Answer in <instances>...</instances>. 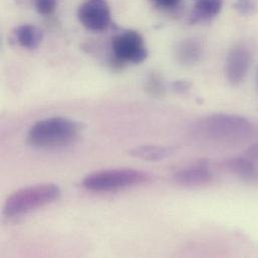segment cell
I'll return each instance as SVG.
<instances>
[{
    "mask_svg": "<svg viewBox=\"0 0 258 258\" xmlns=\"http://www.w3.org/2000/svg\"><path fill=\"white\" fill-rule=\"evenodd\" d=\"M112 48L115 61L119 64L132 62L141 63L148 55L144 39L137 31H126L113 39Z\"/></svg>",
    "mask_w": 258,
    "mask_h": 258,
    "instance_id": "cell-5",
    "label": "cell"
},
{
    "mask_svg": "<svg viewBox=\"0 0 258 258\" xmlns=\"http://www.w3.org/2000/svg\"><path fill=\"white\" fill-rule=\"evenodd\" d=\"M15 35L19 44L27 49H34L38 47L42 40L41 30L31 24L19 26L15 31Z\"/></svg>",
    "mask_w": 258,
    "mask_h": 258,
    "instance_id": "cell-12",
    "label": "cell"
},
{
    "mask_svg": "<svg viewBox=\"0 0 258 258\" xmlns=\"http://www.w3.org/2000/svg\"><path fill=\"white\" fill-rule=\"evenodd\" d=\"M251 63V54L242 45L234 46L228 53L226 60V77L228 82L237 86L245 79Z\"/></svg>",
    "mask_w": 258,
    "mask_h": 258,
    "instance_id": "cell-7",
    "label": "cell"
},
{
    "mask_svg": "<svg viewBox=\"0 0 258 258\" xmlns=\"http://www.w3.org/2000/svg\"><path fill=\"white\" fill-rule=\"evenodd\" d=\"M81 125L72 119L53 117L34 124L27 134V142L37 148L51 149L75 143L80 137Z\"/></svg>",
    "mask_w": 258,
    "mask_h": 258,
    "instance_id": "cell-2",
    "label": "cell"
},
{
    "mask_svg": "<svg viewBox=\"0 0 258 258\" xmlns=\"http://www.w3.org/2000/svg\"><path fill=\"white\" fill-rule=\"evenodd\" d=\"M236 9L242 14H250L255 9L254 0H237L235 3Z\"/></svg>",
    "mask_w": 258,
    "mask_h": 258,
    "instance_id": "cell-16",
    "label": "cell"
},
{
    "mask_svg": "<svg viewBox=\"0 0 258 258\" xmlns=\"http://www.w3.org/2000/svg\"><path fill=\"white\" fill-rule=\"evenodd\" d=\"M81 23L90 30L102 31L111 23V12L106 0H87L78 10Z\"/></svg>",
    "mask_w": 258,
    "mask_h": 258,
    "instance_id": "cell-6",
    "label": "cell"
},
{
    "mask_svg": "<svg viewBox=\"0 0 258 258\" xmlns=\"http://www.w3.org/2000/svg\"><path fill=\"white\" fill-rule=\"evenodd\" d=\"M130 154L135 157L146 161H162L167 159L173 154L171 148L164 147V146H156V145H144L134 148L130 151Z\"/></svg>",
    "mask_w": 258,
    "mask_h": 258,
    "instance_id": "cell-11",
    "label": "cell"
},
{
    "mask_svg": "<svg viewBox=\"0 0 258 258\" xmlns=\"http://www.w3.org/2000/svg\"><path fill=\"white\" fill-rule=\"evenodd\" d=\"M173 88L176 92L178 93H185L186 91H188V89L190 88V83L188 82H184V81H180V82H176L173 85Z\"/></svg>",
    "mask_w": 258,
    "mask_h": 258,
    "instance_id": "cell-17",
    "label": "cell"
},
{
    "mask_svg": "<svg viewBox=\"0 0 258 258\" xmlns=\"http://www.w3.org/2000/svg\"><path fill=\"white\" fill-rule=\"evenodd\" d=\"M151 176L135 169H112L98 171L86 176L83 186L95 192H112L149 183Z\"/></svg>",
    "mask_w": 258,
    "mask_h": 258,
    "instance_id": "cell-4",
    "label": "cell"
},
{
    "mask_svg": "<svg viewBox=\"0 0 258 258\" xmlns=\"http://www.w3.org/2000/svg\"><path fill=\"white\" fill-rule=\"evenodd\" d=\"M173 180L181 186L198 187L209 184L212 180V174L205 167H192L177 171L173 175Z\"/></svg>",
    "mask_w": 258,
    "mask_h": 258,
    "instance_id": "cell-8",
    "label": "cell"
},
{
    "mask_svg": "<svg viewBox=\"0 0 258 258\" xmlns=\"http://www.w3.org/2000/svg\"><path fill=\"white\" fill-rule=\"evenodd\" d=\"M148 91L153 96H160L163 94L164 87L163 83L161 82V79H159L157 76H153L148 83Z\"/></svg>",
    "mask_w": 258,
    "mask_h": 258,
    "instance_id": "cell-15",
    "label": "cell"
},
{
    "mask_svg": "<svg viewBox=\"0 0 258 258\" xmlns=\"http://www.w3.org/2000/svg\"><path fill=\"white\" fill-rule=\"evenodd\" d=\"M203 54V47L198 39L190 38L182 41L177 48V57L182 64L192 66L199 62Z\"/></svg>",
    "mask_w": 258,
    "mask_h": 258,
    "instance_id": "cell-10",
    "label": "cell"
},
{
    "mask_svg": "<svg viewBox=\"0 0 258 258\" xmlns=\"http://www.w3.org/2000/svg\"><path fill=\"white\" fill-rule=\"evenodd\" d=\"M157 5L165 8H172L176 6L180 0H153Z\"/></svg>",
    "mask_w": 258,
    "mask_h": 258,
    "instance_id": "cell-18",
    "label": "cell"
},
{
    "mask_svg": "<svg viewBox=\"0 0 258 258\" xmlns=\"http://www.w3.org/2000/svg\"><path fill=\"white\" fill-rule=\"evenodd\" d=\"M246 155L248 158H250L251 160H258V143L253 144L252 146H250L247 151H246Z\"/></svg>",
    "mask_w": 258,
    "mask_h": 258,
    "instance_id": "cell-19",
    "label": "cell"
},
{
    "mask_svg": "<svg viewBox=\"0 0 258 258\" xmlns=\"http://www.w3.org/2000/svg\"><path fill=\"white\" fill-rule=\"evenodd\" d=\"M60 193L59 187L52 183L22 188L8 197L4 205V214L7 217L27 214L53 203L59 198Z\"/></svg>",
    "mask_w": 258,
    "mask_h": 258,
    "instance_id": "cell-3",
    "label": "cell"
},
{
    "mask_svg": "<svg viewBox=\"0 0 258 258\" xmlns=\"http://www.w3.org/2000/svg\"><path fill=\"white\" fill-rule=\"evenodd\" d=\"M223 0H198L192 13L193 20H205L216 16L220 12Z\"/></svg>",
    "mask_w": 258,
    "mask_h": 258,
    "instance_id": "cell-13",
    "label": "cell"
},
{
    "mask_svg": "<svg viewBox=\"0 0 258 258\" xmlns=\"http://www.w3.org/2000/svg\"><path fill=\"white\" fill-rule=\"evenodd\" d=\"M257 81H258V73H257Z\"/></svg>",
    "mask_w": 258,
    "mask_h": 258,
    "instance_id": "cell-20",
    "label": "cell"
},
{
    "mask_svg": "<svg viewBox=\"0 0 258 258\" xmlns=\"http://www.w3.org/2000/svg\"><path fill=\"white\" fill-rule=\"evenodd\" d=\"M226 169L240 179L253 182L258 180V168L250 158L236 157L226 161Z\"/></svg>",
    "mask_w": 258,
    "mask_h": 258,
    "instance_id": "cell-9",
    "label": "cell"
},
{
    "mask_svg": "<svg viewBox=\"0 0 258 258\" xmlns=\"http://www.w3.org/2000/svg\"><path fill=\"white\" fill-rule=\"evenodd\" d=\"M56 6V0H35V7L42 15L51 14Z\"/></svg>",
    "mask_w": 258,
    "mask_h": 258,
    "instance_id": "cell-14",
    "label": "cell"
},
{
    "mask_svg": "<svg viewBox=\"0 0 258 258\" xmlns=\"http://www.w3.org/2000/svg\"><path fill=\"white\" fill-rule=\"evenodd\" d=\"M193 132L204 140L216 143H239L248 140L253 135L254 128L245 118L217 114L196 122Z\"/></svg>",
    "mask_w": 258,
    "mask_h": 258,
    "instance_id": "cell-1",
    "label": "cell"
}]
</instances>
